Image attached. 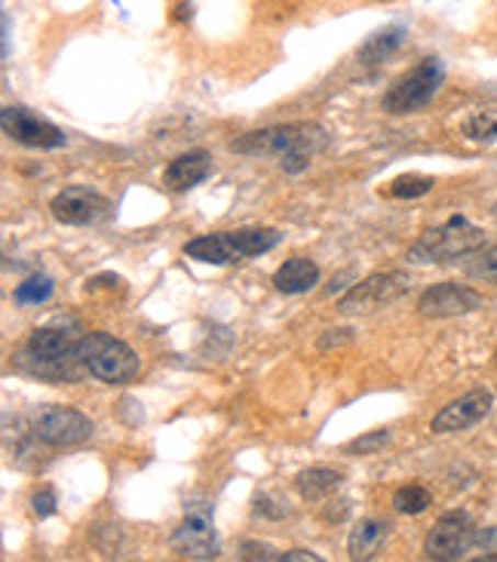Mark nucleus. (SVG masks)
<instances>
[{
    "label": "nucleus",
    "instance_id": "nucleus-33",
    "mask_svg": "<svg viewBox=\"0 0 497 562\" xmlns=\"http://www.w3.org/2000/svg\"><path fill=\"white\" fill-rule=\"evenodd\" d=\"M495 215H497V206H495Z\"/></svg>",
    "mask_w": 497,
    "mask_h": 562
},
{
    "label": "nucleus",
    "instance_id": "nucleus-1",
    "mask_svg": "<svg viewBox=\"0 0 497 562\" xmlns=\"http://www.w3.org/2000/svg\"><path fill=\"white\" fill-rule=\"evenodd\" d=\"M329 133L319 123H286V126H268L246 133L230 142V151L249 154V157H280L286 172H304L310 160L329 148Z\"/></svg>",
    "mask_w": 497,
    "mask_h": 562
},
{
    "label": "nucleus",
    "instance_id": "nucleus-4",
    "mask_svg": "<svg viewBox=\"0 0 497 562\" xmlns=\"http://www.w3.org/2000/svg\"><path fill=\"white\" fill-rule=\"evenodd\" d=\"M77 357L92 379L105 381V384H129L142 372V360L136 350L108 333L80 335Z\"/></svg>",
    "mask_w": 497,
    "mask_h": 562
},
{
    "label": "nucleus",
    "instance_id": "nucleus-25",
    "mask_svg": "<svg viewBox=\"0 0 497 562\" xmlns=\"http://www.w3.org/2000/svg\"><path fill=\"white\" fill-rule=\"evenodd\" d=\"M387 442H391V434H387V430H372V434H365L360 440L347 442L344 452H350V456H375L377 449H384Z\"/></svg>",
    "mask_w": 497,
    "mask_h": 562
},
{
    "label": "nucleus",
    "instance_id": "nucleus-23",
    "mask_svg": "<svg viewBox=\"0 0 497 562\" xmlns=\"http://www.w3.org/2000/svg\"><path fill=\"white\" fill-rule=\"evenodd\" d=\"M433 179L430 176H418V172H408V176H399V179H393L391 182V198L399 200H415L423 198V194H430L433 191Z\"/></svg>",
    "mask_w": 497,
    "mask_h": 562
},
{
    "label": "nucleus",
    "instance_id": "nucleus-16",
    "mask_svg": "<svg viewBox=\"0 0 497 562\" xmlns=\"http://www.w3.org/2000/svg\"><path fill=\"white\" fill-rule=\"evenodd\" d=\"M319 283V268L310 259L304 256H295V259L283 261L273 274V286L286 295H302V292H310V289Z\"/></svg>",
    "mask_w": 497,
    "mask_h": 562
},
{
    "label": "nucleus",
    "instance_id": "nucleus-31",
    "mask_svg": "<svg viewBox=\"0 0 497 562\" xmlns=\"http://www.w3.org/2000/svg\"><path fill=\"white\" fill-rule=\"evenodd\" d=\"M292 560L319 562V557H317V553H310V550H286V553H283V560H280V562H292Z\"/></svg>",
    "mask_w": 497,
    "mask_h": 562
},
{
    "label": "nucleus",
    "instance_id": "nucleus-6",
    "mask_svg": "<svg viewBox=\"0 0 497 562\" xmlns=\"http://www.w3.org/2000/svg\"><path fill=\"white\" fill-rule=\"evenodd\" d=\"M442 80H445L442 59H437V56L421 59L411 71H406L399 80H393V87L384 92L381 105H384L387 114H411V111L433 102Z\"/></svg>",
    "mask_w": 497,
    "mask_h": 562
},
{
    "label": "nucleus",
    "instance_id": "nucleus-2",
    "mask_svg": "<svg viewBox=\"0 0 497 562\" xmlns=\"http://www.w3.org/2000/svg\"><path fill=\"white\" fill-rule=\"evenodd\" d=\"M283 234L276 228H240V231H218L196 237L184 246V256L206 265H234V261L256 259L280 246Z\"/></svg>",
    "mask_w": 497,
    "mask_h": 562
},
{
    "label": "nucleus",
    "instance_id": "nucleus-13",
    "mask_svg": "<svg viewBox=\"0 0 497 562\" xmlns=\"http://www.w3.org/2000/svg\"><path fill=\"white\" fill-rule=\"evenodd\" d=\"M483 307V295L476 289L461 286V283H439L430 286L418 302V311L423 317H461V314H473Z\"/></svg>",
    "mask_w": 497,
    "mask_h": 562
},
{
    "label": "nucleus",
    "instance_id": "nucleus-32",
    "mask_svg": "<svg viewBox=\"0 0 497 562\" xmlns=\"http://www.w3.org/2000/svg\"><path fill=\"white\" fill-rule=\"evenodd\" d=\"M347 514H350V502H338V510L329 507V510H326V519H331V522H341Z\"/></svg>",
    "mask_w": 497,
    "mask_h": 562
},
{
    "label": "nucleus",
    "instance_id": "nucleus-17",
    "mask_svg": "<svg viewBox=\"0 0 497 562\" xmlns=\"http://www.w3.org/2000/svg\"><path fill=\"white\" fill-rule=\"evenodd\" d=\"M384 541H387V526L377 519H362L360 526L350 532L347 553H350V560H372L377 550L384 548Z\"/></svg>",
    "mask_w": 497,
    "mask_h": 562
},
{
    "label": "nucleus",
    "instance_id": "nucleus-5",
    "mask_svg": "<svg viewBox=\"0 0 497 562\" xmlns=\"http://www.w3.org/2000/svg\"><path fill=\"white\" fill-rule=\"evenodd\" d=\"M485 246V231L476 228L473 222H467L464 215H454L445 225L439 228L423 231L421 237L415 240V246L408 249L406 259L411 265H439V261L461 259L470 256L476 249Z\"/></svg>",
    "mask_w": 497,
    "mask_h": 562
},
{
    "label": "nucleus",
    "instance_id": "nucleus-21",
    "mask_svg": "<svg viewBox=\"0 0 497 562\" xmlns=\"http://www.w3.org/2000/svg\"><path fill=\"white\" fill-rule=\"evenodd\" d=\"M464 274L483 283H497V244L470 252V259L464 261Z\"/></svg>",
    "mask_w": 497,
    "mask_h": 562
},
{
    "label": "nucleus",
    "instance_id": "nucleus-18",
    "mask_svg": "<svg viewBox=\"0 0 497 562\" xmlns=\"http://www.w3.org/2000/svg\"><path fill=\"white\" fill-rule=\"evenodd\" d=\"M403 37H406V29H403V25H391V29L375 31V34L360 46V61L362 65H377V61L391 59L393 53L403 46Z\"/></svg>",
    "mask_w": 497,
    "mask_h": 562
},
{
    "label": "nucleus",
    "instance_id": "nucleus-30",
    "mask_svg": "<svg viewBox=\"0 0 497 562\" xmlns=\"http://www.w3.org/2000/svg\"><path fill=\"white\" fill-rule=\"evenodd\" d=\"M347 341H353V333L350 329H331L329 335H323L319 338V350H326V348H338V345H347Z\"/></svg>",
    "mask_w": 497,
    "mask_h": 562
},
{
    "label": "nucleus",
    "instance_id": "nucleus-24",
    "mask_svg": "<svg viewBox=\"0 0 497 562\" xmlns=\"http://www.w3.org/2000/svg\"><path fill=\"white\" fill-rule=\"evenodd\" d=\"M53 295V280L49 277H29L25 283H19L13 292L15 304H41Z\"/></svg>",
    "mask_w": 497,
    "mask_h": 562
},
{
    "label": "nucleus",
    "instance_id": "nucleus-20",
    "mask_svg": "<svg viewBox=\"0 0 497 562\" xmlns=\"http://www.w3.org/2000/svg\"><path fill=\"white\" fill-rule=\"evenodd\" d=\"M461 130H464V136L470 142H497V108L473 111Z\"/></svg>",
    "mask_w": 497,
    "mask_h": 562
},
{
    "label": "nucleus",
    "instance_id": "nucleus-8",
    "mask_svg": "<svg viewBox=\"0 0 497 562\" xmlns=\"http://www.w3.org/2000/svg\"><path fill=\"white\" fill-rule=\"evenodd\" d=\"M0 126L3 133L25 145V148H44V151H53V148H65V133H61L56 123L44 121L41 114H34L31 108L10 105L0 111Z\"/></svg>",
    "mask_w": 497,
    "mask_h": 562
},
{
    "label": "nucleus",
    "instance_id": "nucleus-7",
    "mask_svg": "<svg viewBox=\"0 0 497 562\" xmlns=\"http://www.w3.org/2000/svg\"><path fill=\"white\" fill-rule=\"evenodd\" d=\"M172 550L188 560H215L218 538L212 529V510L203 502L184 507V522L172 535Z\"/></svg>",
    "mask_w": 497,
    "mask_h": 562
},
{
    "label": "nucleus",
    "instance_id": "nucleus-28",
    "mask_svg": "<svg viewBox=\"0 0 497 562\" xmlns=\"http://www.w3.org/2000/svg\"><path fill=\"white\" fill-rule=\"evenodd\" d=\"M473 548L485 550L492 560H495L497 553V526L495 529H483V532H476V541H473Z\"/></svg>",
    "mask_w": 497,
    "mask_h": 562
},
{
    "label": "nucleus",
    "instance_id": "nucleus-26",
    "mask_svg": "<svg viewBox=\"0 0 497 562\" xmlns=\"http://www.w3.org/2000/svg\"><path fill=\"white\" fill-rule=\"evenodd\" d=\"M240 560L246 562H271V560H283L280 550H273L271 544H261V541H246L240 548Z\"/></svg>",
    "mask_w": 497,
    "mask_h": 562
},
{
    "label": "nucleus",
    "instance_id": "nucleus-12",
    "mask_svg": "<svg viewBox=\"0 0 497 562\" xmlns=\"http://www.w3.org/2000/svg\"><path fill=\"white\" fill-rule=\"evenodd\" d=\"M476 541V529L464 510H452L430 529L427 541H423V553L430 560H461L467 550H473Z\"/></svg>",
    "mask_w": 497,
    "mask_h": 562
},
{
    "label": "nucleus",
    "instance_id": "nucleus-11",
    "mask_svg": "<svg viewBox=\"0 0 497 562\" xmlns=\"http://www.w3.org/2000/svg\"><path fill=\"white\" fill-rule=\"evenodd\" d=\"M34 434L46 446L61 449V446H77V442L90 440L92 422L83 412L71 409V406H46L34 418Z\"/></svg>",
    "mask_w": 497,
    "mask_h": 562
},
{
    "label": "nucleus",
    "instance_id": "nucleus-9",
    "mask_svg": "<svg viewBox=\"0 0 497 562\" xmlns=\"http://www.w3.org/2000/svg\"><path fill=\"white\" fill-rule=\"evenodd\" d=\"M49 210H53V218L61 222V225H75V228H83V225H99V222H105L114 213V206H111V200L105 194H99V191H90V188H65L59 191L53 203H49Z\"/></svg>",
    "mask_w": 497,
    "mask_h": 562
},
{
    "label": "nucleus",
    "instance_id": "nucleus-15",
    "mask_svg": "<svg viewBox=\"0 0 497 562\" xmlns=\"http://www.w3.org/2000/svg\"><path fill=\"white\" fill-rule=\"evenodd\" d=\"M212 176V157L206 151H191L176 157L163 172V184L169 191H191L194 184L206 182Z\"/></svg>",
    "mask_w": 497,
    "mask_h": 562
},
{
    "label": "nucleus",
    "instance_id": "nucleus-19",
    "mask_svg": "<svg viewBox=\"0 0 497 562\" xmlns=\"http://www.w3.org/2000/svg\"><path fill=\"white\" fill-rule=\"evenodd\" d=\"M338 486H341V473L331 468H310L298 476V492L304 502H323Z\"/></svg>",
    "mask_w": 497,
    "mask_h": 562
},
{
    "label": "nucleus",
    "instance_id": "nucleus-29",
    "mask_svg": "<svg viewBox=\"0 0 497 562\" xmlns=\"http://www.w3.org/2000/svg\"><path fill=\"white\" fill-rule=\"evenodd\" d=\"M256 510H258V514H264V517H271V519H283L289 514V507H273V502L268 498V495H258Z\"/></svg>",
    "mask_w": 497,
    "mask_h": 562
},
{
    "label": "nucleus",
    "instance_id": "nucleus-27",
    "mask_svg": "<svg viewBox=\"0 0 497 562\" xmlns=\"http://www.w3.org/2000/svg\"><path fill=\"white\" fill-rule=\"evenodd\" d=\"M31 510H34L41 519L53 517V514H56V492H53V488H41V492H34V498H31Z\"/></svg>",
    "mask_w": 497,
    "mask_h": 562
},
{
    "label": "nucleus",
    "instance_id": "nucleus-10",
    "mask_svg": "<svg viewBox=\"0 0 497 562\" xmlns=\"http://www.w3.org/2000/svg\"><path fill=\"white\" fill-rule=\"evenodd\" d=\"M408 286H411V280H408V274H399V271L365 277L347 295H341L338 311L341 314H369V311H375L381 304H391L399 295H406Z\"/></svg>",
    "mask_w": 497,
    "mask_h": 562
},
{
    "label": "nucleus",
    "instance_id": "nucleus-3",
    "mask_svg": "<svg viewBox=\"0 0 497 562\" xmlns=\"http://www.w3.org/2000/svg\"><path fill=\"white\" fill-rule=\"evenodd\" d=\"M77 341L80 333L75 326H41L34 329L25 345V363L34 375H44V379H77Z\"/></svg>",
    "mask_w": 497,
    "mask_h": 562
},
{
    "label": "nucleus",
    "instance_id": "nucleus-14",
    "mask_svg": "<svg viewBox=\"0 0 497 562\" xmlns=\"http://www.w3.org/2000/svg\"><path fill=\"white\" fill-rule=\"evenodd\" d=\"M492 403H495L492 391L476 387V391H470V394L458 396L454 403H449V406L433 418V425L430 427H433L437 434H458V430H467V427L479 425L485 415L492 412Z\"/></svg>",
    "mask_w": 497,
    "mask_h": 562
},
{
    "label": "nucleus",
    "instance_id": "nucleus-22",
    "mask_svg": "<svg viewBox=\"0 0 497 562\" xmlns=\"http://www.w3.org/2000/svg\"><path fill=\"white\" fill-rule=\"evenodd\" d=\"M430 504H433L430 492L423 486H415V483L393 492V507H396L399 514H408V517H418V514H423Z\"/></svg>",
    "mask_w": 497,
    "mask_h": 562
}]
</instances>
